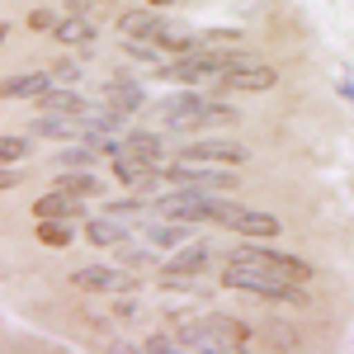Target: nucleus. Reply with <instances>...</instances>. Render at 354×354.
I'll return each instance as SVG.
<instances>
[{"label":"nucleus","instance_id":"obj_1","mask_svg":"<svg viewBox=\"0 0 354 354\" xmlns=\"http://www.w3.org/2000/svg\"><path fill=\"white\" fill-rule=\"evenodd\" d=\"M156 113H161V123L170 133H194V128H227V123H236V109H232V104H222L213 95H198L194 85L165 95Z\"/></svg>","mask_w":354,"mask_h":354},{"label":"nucleus","instance_id":"obj_2","mask_svg":"<svg viewBox=\"0 0 354 354\" xmlns=\"http://www.w3.org/2000/svg\"><path fill=\"white\" fill-rule=\"evenodd\" d=\"M222 283L236 288V293H255L265 302H283V307H307V293H302L298 279L270 270V265H255V260H227L222 270Z\"/></svg>","mask_w":354,"mask_h":354},{"label":"nucleus","instance_id":"obj_3","mask_svg":"<svg viewBox=\"0 0 354 354\" xmlns=\"http://www.w3.org/2000/svg\"><path fill=\"white\" fill-rule=\"evenodd\" d=\"M185 350H198V354H236L250 345V330L245 322L227 317V312H208V317H194L185 326L175 330Z\"/></svg>","mask_w":354,"mask_h":354},{"label":"nucleus","instance_id":"obj_4","mask_svg":"<svg viewBox=\"0 0 354 354\" xmlns=\"http://www.w3.org/2000/svg\"><path fill=\"white\" fill-rule=\"evenodd\" d=\"M250 62V53H218V48H198V53L175 57L170 66H161V81H180V85H218L232 66Z\"/></svg>","mask_w":354,"mask_h":354},{"label":"nucleus","instance_id":"obj_5","mask_svg":"<svg viewBox=\"0 0 354 354\" xmlns=\"http://www.w3.org/2000/svg\"><path fill=\"white\" fill-rule=\"evenodd\" d=\"M165 180L175 189H218V194H236V165H218V161H198V156H180L165 165Z\"/></svg>","mask_w":354,"mask_h":354},{"label":"nucleus","instance_id":"obj_6","mask_svg":"<svg viewBox=\"0 0 354 354\" xmlns=\"http://www.w3.org/2000/svg\"><path fill=\"white\" fill-rule=\"evenodd\" d=\"M227 260H255V265H270V270L288 274V279H298V283L312 279V265H307V260H298V255H279V250H265V245H255V241H241Z\"/></svg>","mask_w":354,"mask_h":354},{"label":"nucleus","instance_id":"obj_7","mask_svg":"<svg viewBox=\"0 0 354 354\" xmlns=\"http://www.w3.org/2000/svg\"><path fill=\"white\" fill-rule=\"evenodd\" d=\"M222 227L241 232V236H250V241H270V236L283 232V222L274 218V213H265V208H241V203H232V213H227Z\"/></svg>","mask_w":354,"mask_h":354},{"label":"nucleus","instance_id":"obj_8","mask_svg":"<svg viewBox=\"0 0 354 354\" xmlns=\"http://www.w3.org/2000/svg\"><path fill=\"white\" fill-rule=\"evenodd\" d=\"M71 283L85 293H133V274L113 270V265H81L71 274Z\"/></svg>","mask_w":354,"mask_h":354},{"label":"nucleus","instance_id":"obj_9","mask_svg":"<svg viewBox=\"0 0 354 354\" xmlns=\"http://www.w3.org/2000/svg\"><path fill=\"white\" fill-rule=\"evenodd\" d=\"M218 85H222V90H245V95H265V90H274V85H279V71L250 57V62H241V66H232Z\"/></svg>","mask_w":354,"mask_h":354},{"label":"nucleus","instance_id":"obj_10","mask_svg":"<svg viewBox=\"0 0 354 354\" xmlns=\"http://www.w3.org/2000/svg\"><path fill=\"white\" fill-rule=\"evenodd\" d=\"M180 156H198V161H218V165H241V161H250V147L227 142V137H203V142H189Z\"/></svg>","mask_w":354,"mask_h":354},{"label":"nucleus","instance_id":"obj_11","mask_svg":"<svg viewBox=\"0 0 354 354\" xmlns=\"http://www.w3.org/2000/svg\"><path fill=\"white\" fill-rule=\"evenodd\" d=\"M100 100H104V109H113V113H123V118H133L142 104H147V95H142V85L137 81H104V90H100Z\"/></svg>","mask_w":354,"mask_h":354},{"label":"nucleus","instance_id":"obj_12","mask_svg":"<svg viewBox=\"0 0 354 354\" xmlns=\"http://www.w3.org/2000/svg\"><path fill=\"white\" fill-rule=\"evenodd\" d=\"M57 85V71H28V76H5L0 95L5 100H43Z\"/></svg>","mask_w":354,"mask_h":354},{"label":"nucleus","instance_id":"obj_13","mask_svg":"<svg viewBox=\"0 0 354 354\" xmlns=\"http://www.w3.org/2000/svg\"><path fill=\"white\" fill-rule=\"evenodd\" d=\"M113 161V175H118V185H128V189H147L151 185V165L156 161H147V156H137V151H118V156H109Z\"/></svg>","mask_w":354,"mask_h":354},{"label":"nucleus","instance_id":"obj_14","mask_svg":"<svg viewBox=\"0 0 354 354\" xmlns=\"http://www.w3.org/2000/svg\"><path fill=\"white\" fill-rule=\"evenodd\" d=\"M213 265V245L208 241H189V245H180L170 260H165V274H203Z\"/></svg>","mask_w":354,"mask_h":354},{"label":"nucleus","instance_id":"obj_15","mask_svg":"<svg viewBox=\"0 0 354 354\" xmlns=\"http://www.w3.org/2000/svg\"><path fill=\"white\" fill-rule=\"evenodd\" d=\"M147 241L156 250H180V245L194 241V222H175V218H161L147 227Z\"/></svg>","mask_w":354,"mask_h":354},{"label":"nucleus","instance_id":"obj_16","mask_svg":"<svg viewBox=\"0 0 354 354\" xmlns=\"http://www.w3.org/2000/svg\"><path fill=\"white\" fill-rule=\"evenodd\" d=\"M76 213H81V198L66 194V189H57V185H53V194H43V198L33 203V218H66L71 222Z\"/></svg>","mask_w":354,"mask_h":354},{"label":"nucleus","instance_id":"obj_17","mask_svg":"<svg viewBox=\"0 0 354 354\" xmlns=\"http://www.w3.org/2000/svg\"><path fill=\"white\" fill-rule=\"evenodd\" d=\"M95 38H100V28L90 24L85 15H66V19L53 28V43H66V48H85V43H95Z\"/></svg>","mask_w":354,"mask_h":354},{"label":"nucleus","instance_id":"obj_18","mask_svg":"<svg viewBox=\"0 0 354 354\" xmlns=\"http://www.w3.org/2000/svg\"><path fill=\"white\" fill-rule=\"evenodd\" d=\"M57 189H66V194H76V198H85V194H104V180L95 175V170H57Z\"/></svg>","mask_w":354,"mask_h":354},{"label":"nucleus","instance_id":"obj_19","mask_svg":"<svg viewBox=\"0 0 354 354\" xmlns=\"http://www.w3.org/2000/svg\"><path fill=\"white\" fill-rule=\"evenodd\" d=\"M43 109H48V113H66V118H85V113H90V104H85L76 90H62V85H53V90L43 95Z\"/></svg>","mask_w":354,"mask_h":354},{"label":"nucleus","instance_id":"obj_20","mask_svg":"<svg viewBox=\"0 0 354 354\" xmlns=\"http://www.w3.org/2000/svg\"><path fill=\"white\" fill-rule=\"evenodd\" d=\"M85 241H90V245H123V241H128V232H123V222L109 213V218H90V222H85Z\"/></svg>","mask_w":354,"mask_h":354},{"label":"nucleus","instance_id":"obj_21","mask_svg":"<svg viewBox=\"0 0 354 354\" xmlns=\"http://www.w3.org/2000/svg\"><path fill=\"white\" fill-rule=\"evenodd\" d=\"M156 28H161V15H151V10H133V15L118 19L123 38H156Z\"/></svg>","mask_w":354,"mask_h":354},{"label":"nucleus","instance_id":"obj_22","mask_svg":"<svg viewBox=\"0 0 354 354\" xmlns=\"http://www.w3.org/2000/svg\"><path fill=\"white\" fill-rule=\"evenodd\" d=\"M123 147L137 151V156H147V161H161L165 156V137L161 133H142V128H133V133L123 137Z\"/></svg>","mask_w":354,"mask_h":354},{"label":"nucleus","instance_id":"obj_23","mask_svg":"<svg viewBox=\"0 0 354 354\" xmlns=\"http://www.w3.org/2000/svg\"><path fill=\"white\" fill-rule=\"evenodd\" d=\"M33 236H38L43 245H57V250H62V245H71V236H76V232L66 227V218H38Z\"/></svg>","mask_w":354,"mask_h":354},{"label":"nucleus","instance_id":"obj_24","mask_svg":"<svg viewBox=\"0 0 354 354\" xmlns=\"http://www.w3.org/2000/svg\"><path fill=\"white\" fill-rule=\"evenodd\" d=\"M95 151H100L95 142H90V147H66V151L57 156V165H62V170H95Z\"/></svg>","mask_w":354,"mask_h":354},{"label":"nucleus","instance_id":"obj_25","mask_svg":"<svg viewBox=\"0 0 354 354\" xmlns=\"http://www.w3.org/2000/svg\"><path fill=\"white\" fill-rule=\"evenodd\" d=\"M33 133L38 137H76V123H71L66 113H48V118L33 123Z\"/></svg>","mask_w":354,"mask_h":354},{"label":"nucleus","instance_id":"obj_26","mask_svg":"<svg viewBox=\"0 0 354 354\" xmlns=\"http://www.w3.org/2000/svg\"><path fill=\"white\" fill-rule=\"evenodd\" d=\"M137 350L142 354H170V350H185V345H180V335H151V340H142Z\"/></svg>","mask_w":354,"mask_h":354},{"label":"nucleus","instance_id":"obj_27","mask_svg":"<svg viewBox=\"0 0 354 354\" xmlns=\"http://www.w3.org/2000/svg\"><path fill=\"white\" fill-rule=\"evenodd\" d=\"M24 156H28V142H24V137H5V142H0V161H5V165L24 161Z\"/></svg>","mask_w":354,"mask_h":354},{"label":"nucleus","instance_id":"obj_28","mask_svg":"<svg viewBox=\"0 0 354 354\" xmlns=\"http://www.w3.org/2000/svg\"><path fill=\"white\" fill-rule=\"evenodd\" d=\"M137 312H142L137 293H118V302H113V317H123V322H128V317H137Z\"/></svg>","mask_w":354,"mask_h":354},{"label":"nucleus","instance_id":"obj_29","mask_svg":"<svg viewBox=\"0 0 354 354\" xmlns=\"http://www.w3.org/2000/svg\"><path fill=\"white\" fill-rule=\"evenodd\" d=\"M109 213H113V218H137L142 203H137V198H123V203H109Z\"/></svg>","mask_w":354,"mask_h":354},{"label":"nucleus","instance_id":"obj_30","mask_svg":"<svg viewBox=\"0 0 354 354\" xmlns=\"http://www.w3.org/2000/svg\"><path fill=\"white\" fill-rule=\"evenodd\" d=\"M28 24H33V28H57L53 24V10H33V15H28Z\"/></svg>","mask_w":354,"mask_h":354},{"label":"nucleus","instance_id":"obj_31","mask_svg":"<svg viewBox=\"0 0 354 354\" xmlns=\"http://www.w3.org/2000/svg\"><path fill=\"white\" fill-rule=\"evenodd\" d=\"M147 5H175V0H147Z\"/></svg>","mask_w":354,"mask_h":354}]
</instances>
